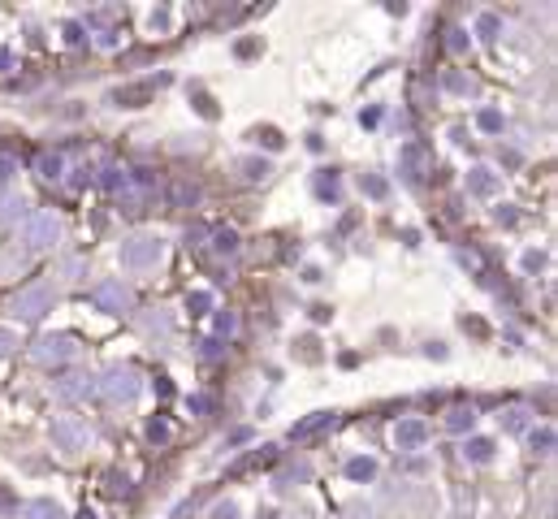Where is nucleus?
Masks as SVG:
<instances>
[{
    "mask_svg": "<svg viewBox=\"0 0 558 519\" xmlns=\"http://www.w3.org/2000/svg\"><path fill=\"white\" fill-rule=\"evenodd\" d=\"M53 303H57V294L35 282V286H27V290L13 294V299H9V312H13V320H22V325H35V320H43L48 312H53Z\"/></svg>",
    "mask_w": 558,
    "mask_h": 519,
    "instance_id": "1",
    "label": "nucleus"
},
{
    "mask_svg": "<svg viewBox=\"0 0 558 519\" xmlns=\"http://www.w3.org/2000/svg\"><path fill=\"white\" fill-rule=\"evenodd\" d=\"M121 268H130V273H143V268H151V264H161V256H165V242L156 238V234H135V238H125L121 242Z\"/></svg>",
    "mask_w": 558,
    "mask_h": 519,
    "instance_id": "2",
    "label": "nucleus"
},
{
    "mask_svg": "<svg viewBox=\"0 0 558 519\" xmlns=\"http://www.w3.org/2000/svg\"><path fill=\"white\" fill-rule=\"evenodd\" d=\"M139 389H143V377L135 373V368H130V364H113L109 373L100 377V389H95V394H104L109 403H135Z\"/></svg>",
    "mask_w": 558,
    "mask_h": 519,
    "instance_id": "3",
    "label": "nucleus"
},
{
    "mask_svg": "<svg viewBox=\"0 0 558 519\" xmlns=\"http://www.w3.org/2000/svg\"><path fill=\"white\" fill-rule=\"evenodd\" d=\"M48 433H53V446L65 450V455H79V450L91 446V429H87V420H79V415H57Z\"/></svg>",
    "mask_w": 558,
    "mask_h": 519,
    "instance_id": "4",
    "label": "nucleus"
},
{
    "mask_svg": "<svg viewBox=\"0 0 558 519\" xmlns=\"http://www.w3.org/2000/svg\"><path fill=\"white\" fill-rule=\"evenodd\" d=\"M61 238V221L53 212H31L22 221V242H27V251H48Z\"/></svg>",
    "mask_w": 558,
    "mask_h": 519,
    "instance_id": "5",
    "label": "nucleus"
},
{
    "mask_svg": "<svg viewBox=\"0 0 558 519\" xmlns=\"http://www.w3.org/2000/svg\"><path fill=\"white\" fill-rule=\"evenodd\" d=\"M91 303H95L100 312H109V316H121V312L135 307V290L125 286L121 277H109V282H100V286L91 290Z\"/></svg>",
    "mask_w": 558,
    "mask_h": 519,
    "instance_id": "6",
    "label": "nucleus"
},
{
    "mask_svg": "<svg viewBox=\"0 0 558 519\" xmlns=\"http://www.w3.org/2000/svg\"><path fill=\"white\" fill-rule=\"evenodd\" d=\"M74 355H79V346H74L69 333H43V338H35V346H31V359L43 364V368H57V364L74 359Z\"/></svg>",
    "mask_w": 558,
    "mask_h": 519,
    "instance_id": "7",
    "label": "nucleus"
},
{
    "mask_svg": "<svg viewBox=\"0 0 558 519\" xmlns=\"http://www.w3.org/2000/svg\"><path fill=\"white\" fill-rule=\"evenodd\" d=\"M95 389H100V377H91V373H69V377H61L53 385L57 403H87Z\"/></svg>",
    "mask_w": 558,
    "mask_h": 519,
    "instance_id": "8",
    "label": "nucleus"
},
{
    "mask_svg": "<svg viewBox=\"0 0 558 519\" xmlns=\"http://www.w3.org/2000/svg\"><path fill=\"white\" fill-rule=\"evenodd\" d=\"M424 437H428V424L416 420V415H407V420H398V424H394V446L398 450H420Z\"/></svg>",
    "mask_w": 558,
    "mask_h": 519,
    "instance_id": "9",
    "label": "nucleus"
},
{
    "mask_svg": "<svg viewBox=\"0 0 558 519\" xmlns=\"http://www.w3.org/2000/svg\"><path fill=\"white\" fill-rule=\"evenodd\" d=\"M398 169H402V178H407V182H420L424 173H428L424 147H420V143H402V147H398Z\"/></svg>",
    "mask_w": 558,
    "mask_h": 519,
    "instance_id": "10",
    "label": "nucleus"
},
{
    "mask_svg": "<svg viewBox=\"0 0 558 519\" xmlns=\"http://www.w3.org/2000/svg\"><path fill=\"white\" fill-rule=\"evenodd\" d=\"M31 216V204L22 200V195H0V226H18V221H27Z\"/></svg>",
    "mask_w": 558,
    "mask_h": 519,
    "instance_id": "11",
    "label": "nucleus"
},
{
    "mask_svg": "<svg viewBox=\"0 0 558 519\" xmlns=\"http://www.w3.org/2000/svg\"><path fill=\"white\" fill-rule=\"evenodd\" d=\"M468 191H472V195H480V200H489V195L498 191V173H494V169H485V165H476V169L468 173Z\"/></svg>",
    "mask_w": 558,
    "mask_h": 519,
    "instance_id": "12",
    "label": "nucleus"
},
{
    "mask_svg": "<svg viewBox=\"0 0 558 519\" xmlns=\"http://www.w3.org/2000/svg\"><path fill=\"white\" fill-rule=\"evenodd\" d=\"M22 519H69V515H65V506L53 502V498H35V502L22 506Z\"/></svg>",
    "mask_w": 558,
    "mask_h": 519,
    "instance_id": "13",
    "label": "nucleus"
},
{
    "mask_svg": "<svg viewBox=\"0 0 558 519\" xmlns=\"http://www.w3.org/2000/svg\"><path fill=\"white\" fill-rule=\"evenodd\" d=\"M325 424H334V411H316V415H308V420H299V424L290 429V437L299 441V437H312V433H320Z\"/></svg>",
    "mask_w": 558,
    "mask_h": 519,
    "instance_id": "14",
    "label": "nucleus"
},
{
    "mask_svg": "<svg viewBox=\"0 0 558 519\" xmlns=\"http://www.w3.org/2000/svg\"><path fill=\"white\" fill-rule=\"evenodd\" d=\"M446 429H450V433H472V429H476V411H472V407H454V411L446 415Z\"/></svg>",
    "mask_w": 558,
    "mask_h": 519,
    "instance_id": "15",
    "label": "nucleus"
},
{
    "mask_svg": "<svg viewBox=\"0 0 558 519\" xmlns=\"http://www.w3.org/2000/svg\"><path fill=\"white\" fill-rule=\"evenodd\" d=\"M346 476H351L355 485H364V480H372V476H376V459H368V455H360V459H351V463H346Z\"/></svg>",
    "mask_w": 558,
    "mask_h": 519,
    "instance_id": "16",
    "label": "nucleus"
},
{
    "mask_svg": "<svg viewBox=\"0 0 558 519\" xmlns=\"http://www.w3.org/2000/svg\"><path fill=\"white\" fill-rule=\"evenodd\" d=\"M35 173H39V178H61V173H65V156L61 152H43L35 160Z\"/></svg>",
    "mask_w": 558,
    "mask_h": 519,
    "instance_id": "17",
    "label": "nucleus"
},
{
    "mask_svg": "<svg viewBox=\"0 0 558 519\" xmlns=\"http://www.w3.org/2000/svg\"><path fill=\"white\" fill-rule=\"evenodd\" d=\"M100 186H104V191H130V173H125V169H117V165H109L104 169V178H100Z\"/></svg>",
    "mask_w": 558,
    "mask_h": 519,
    "instance_id": "18",
    "label": "nucleus"
},
{
    "mask_svg": "<svg viewBox=\"0 0 558 519\" xmlns=\"http://www.w3.org/2000/svg\"><path fill=\"white\" fill-rule=\"evenodd\" d=\"M143 329H147L151 338H161V342H169V338H173V320H169L165 312H156V316H147V320H143Z\"/></svg>",
    "mask_w": 558,
    "mask_h": 519,
    "instance_id": "19",
    "label": "nucleus"
},
{
    "mask_svg": "<svg viewBox=\"0 0 558 519\" xmlns=\"http://www.w3.org/2000/svg\"><path fill=\"white\" fill-rule=\"evenodd\" d=\"M463 455H468L472 463H489V459H494V441H485V437H472L468 446H463Z\"/></svg>",
    "mask_w": 558,
    "mask_h": 519,
    "instance_id": "20",
    "label": "nucleus"
},
{
    "mask_svg": "<svg viewBox=\"0 0 558 519\" xmlns=\"http://www.w3.org/2000/svg\"><path fill=\"white\" fill-rule=\"evenodd\" d=\"M528 415H532L528 407H511V411H502V429H506V433H524V429H528Z\"/></svg>",
    "mask_w": 558,
    "mask_h": 519,
    "instance_id": "21",
    "label": "nucleus"
},
{
    "mask_svg": "<svg viewBox=\"0 0 558 519\" xmlns=\"http://www.w3.org/2000/svg\"><path fill=\"white\" fill-rule=\"evenodd\" d=\"M316 195H320V200H338V173L334 169H325L316 178Z\"/></svg>",
    "mask_w": 558,
    "mask_h": 519,
    "instance_id": "22",
    "label": "nucleus"
},
{
    "mask_svg": "<svg viewBox=\"0 0 558 519\" xmlns=\"http://www.w3.org/2000/svg\"><path fill=\"white\" fill-rule=\"evenodd\" d=\"M498 31H502L498 13H480V18H476V35H480V39H498Z\"/></svg>",
    "mask_w": 558,
    "mask_h": 519,
    "instance_id": "23",
    "label": "nucleus"
},
{
    "mask_svg": "<svg viewBox=\"0 0 558 519\" xmlns=\"http://www.w3.org/2000/svg\"><path fill=\"white\" fill-rule=\"evenodd\" d=\"M476 126L485 130V134H498V130H502V113H498V109H480V113H476Z\"/></svg>",
    "mask_w": 558,
    "mask_h": 519,
    "instance_id": "24",
    "label": "nucleus"
},
{
    "mask_svg": "<svg viewBox=\"0 0 558 519\" xmlns=\"http://www.w3.org/2000/svg\"><path fill=\"white\" fill-rule=\"evenodd\" d=\"M238 169H243L247 182H264V178H268V160H243Z\"/></svg>",
    "mask_w": 558,
    "mask_h": 519,
    "instance_id": "25",
    "label": "nucleus"
},
{
    "mask_svg": "<svg viewBox=\"0 0 558 519\" xmlns=\"http://www.w3.org/2000/svg\"><path fill=\"white\" fill-rule=\"evenodd\" d=\"M554 450V429H532V455H550Z\"/></svg>",
    "mask_w": 558,
    "mask_h": 519,
    "instance_id": "26",
    "label": "nucleus"
},
{
    "mask_svg": "<svg viewBox=\"0 0 558 519\" xmlns=\"http://www.w3.org/2000/svg\"><path fill=\"white\" fill-rule=\"evenodd\" d=\"M186 307H191L195 316H204V312H212V294H208V290H195V294H191V299H186Z\"/></svg>",
    "mask_w": 558,
    "mask_h": 519,
    "instance_id": "27",
    "label": "nucleus"
},
{
    "mask_svg": "<svg viewBox=\"0 0 558 519\" xmlns=\"http://www.w3.org/2000/svg\"><path fill=\"white\" fill-rule=\"evenodd\" d=\"M238 329V316L234 312H217V338H230Z\"/></svg>",
    "mask_w": 558,
    "mask_h": 519,
    "instance_id": "28",
    "label": "nucleus"
},
{
    "mask_svg": "<svg viewBox=\"0 0 558 519\" xmlns=\"http://www.w3.org/2000/svg\"><path fill=\"white\" fill-rule=\"evenodd\" d=\"M217 251H225V256H234V251H238V238H234L230 230H221V234H217Z\"/></svg>",
    "mask_w": 558,
    "mask_h": 519,
    "instance_id": "29",
    "label": "nucleus"
},
{
    "mask_svg": "<svg viewBox=\"0 0 558 519\" xmlns=\"http://www.w3.org/2000/svg\"><path fill=\"white\" fill-rule=\"evenodd\" d=\"M364 191L372 195V200H386V182L376 178V173H368V178H364Z\"/></svg>",
    "mask_w": 558,
    "mask_h": 519,
    "instance_id": "30",
    "label": "nucleus"
},
{
    "mask_svg": "<svg viewBox=\"0 0 558 519\" xmlns=\"http://www.w3.org/2000/svg\"><path fill=\"white\" fill-rule=\"evenodd\" d=\"M195 200H199V191H195V186H186V182H182V186H173V204H195Z\"/></svg>",
    "mask_w": 558,
    "mask_h": 519,
    "instance_id": "31",
    "label": "nucleus"
},
{
    "mask_svg": "<svg viewBox=\"0 0 558 519\" xmlns=\"http://www.w3.org/2000/svg\"><path fill=\"white\" fill-rule=\"evenodd\" d=\"M147 437H151V441H169V424H165V420H151V424H147Z\"/></svg>",
    "mask_w": 558,
    "mask_h": 519,
    "instance_id": "32",
    "label": "nucleus"
},
{
    "mask_svg": "<svg viewBox=\"0 0 558 519\" xmlns=\"http://www.w3.org/2000/svg\"><path fill=\"white\" fill-rule=\"evenodd\" d=\"M212 519H238V506L234 502H217L212 506Z\"/></svg>",
    "mask_w": 558,
    "mask_h": 519,
    "instance_id": "33",
    "label": "nucleus"
},
{
    "mask_svg": "<svg viewBox=\"0 0 558 519\" xmlns=\"http://www.w3.org/2000/svg\"><path fill=\"white\" fill-rule=\"evenodd\" d=\"M446 48H450V53H463V48H468V31H450Z\"/></svg>",
    "mask_w": 558,
    "mask_h": 519,
    "instance_id": "34",
    "label": "nucleus"
},
{
    "mask_svg": "<svg viewBox=\"0 0 558 519\" xmlns=\"http://www.w3.org/2000/svg\"><path fill=\"white\" fill-rule=\"evenodd\" d=\"M186 407H191L195 415H204V411L212 407V399H204V394H191V399H186Z\"/></svg>",
    "mask_w": 558,
    "mask_h": 519,
    "instance_id": "35",
    "label": "nucleus"
},
{
    "mask_svg": "<svg viewBox=\"0 0 558 519\" xmlns=\"http://www.w3.org/2000/svg\"><path fill=\"white\" fill-rule=\"evenodd\" d=\"M83 273H87V264H83L79 256H74V260H65V277H74V282H79Z\"/></svg>",
    "mask_w": 558,
    "mask_h": 519,
    "instance_id": "36",
    "label": "nucleus"
},
{
    "mask_svg": "<svg viewBox=\"0 0 558 519\" xmlns=\"http://www.w3.org/2000/svg\"><path fill=\"white\" fill-rule=\"evenodd\" d=\"M494 221H498V226H515V208H511V204H502V208L494 212Z\"/></svg>",
    "mask_w": 558,
    "mask_h": 519,
    "instance_id": "37",
    "label": "nucleus"
},
{
    "mask_svg": "<svg viewBox=\"0 0 558 519\" xmlns=\"http://www.w3.org/2000/svg\"><path fill=\"white\" fill-rule=\"evenodd\" d=\"M13 173H18V160L13 156H0V182H9Z\"/></svg>",
    "mask_w": 558,
    "mask_h": 519,
    "instance_id": "38",
    "label": "nucleus"
},
{
    "mask_svg": "<svg viewBox=\"0 0 558 519\" xmlns=\"http://www.w3.org/2000/svg\"><path fill=\"white\" fill-rule=\"evenodd\" d=\"M446 87L450 91H472V83L463 78V74H446Z\"/></svg>",
    "mask_w": 558,
    "mask_h": 519,
    "instance_id": "39",
    "label": "nucleus"
},
{
    "mask_svg": "<svg viewBox=\"0 0 558 519\" xmlns=\"http://www.w3.org/2000/svg\"><path fill=\"white\" fill-rule=\"evenodd\" d=\"M541 264H545V256H541V251H528V256H524V268H528V273H537Z\"/></svg>",
    "mask_w": 558,
    "mask_h": 519,
    "instance_id": "40",
    "label": "nucleus"
},
{
    "mask_svg": "<svg viewBox=\"0 0 558 519\" xmlns=\"http://www.w3.org/2000/svg\"><path fill=\"white\" fill-rule=\"evenodd\" d=\"M221 351H225V346H221L217 338H208V342H204V359H221Z\"/></svg>",
    "mask_w": 558,
    "mask_h": 519,
    "instance_id": "41",
    "label": "nucleus"
},
{
    "mask_svg": "<svg viewBox=\"0 0 558 519\" xmlns=\"http://www.w3.org/2000/svg\"><path fill=\"white\" fill-rule=\"evenodd\" d=\"M13 346H18V342H13V333H9V329H0V355H9Z\"/></svg>",
    "mask_w": 558,
    "mask_h": 519,
    "instance_id": "42",
    "label": "nucleus"
},
{
    "mask_svg": "<svg viewBox=\"0 0 558 519\" xmlns=\"http://www.w3.org/2000/svg\"><path fill=\"white\" fill-rule=\"evenodd\" d=\"M65 39H69V43H83V27H74V22H69V27H65Z\"/></svg>",
    "mask_w": 558,
    "mask_h": 519,
    "instance_id": "43",
    "label": "nucleus"
},
{
    "mask_svg": "<svg viewBox=\"0 0 558 519\" xmlns=\"http://www.w3.org/2000/svg\"><path fill=\"white\" fill-rule=\"evenodd\" d=\"M13 65V53H9V48H0V69H9Z\"/></svg>",
    "mask_w": 558,
    "mask_h": 519,
    "instance_id": "44",
    "label": "nucleus"
},
{
    "mask_svg": "<svg viewBox=\"0 0 558 519\" xmlns=\"http://www.w3.org/2000/svg\"><path fill=\"white\" fill-rule=\"evenodd\" d=\"M79 519H95V515H91V511H83V515H79Z\"/></svg>",
    "mask_w": 558,
    "mask_h": 519,
    "instance_id": "45",
    "label": "nucleus"
}]
</instances>
